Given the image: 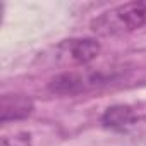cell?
Here are the masks:
<instances>
[{
	"label": "cell",
	"instance_id": "obj_1",
	"mask_svg": "<svg viewBox=\"0 0 146 146\" xmlns=\"http://www.w3.org/2000/svg\"><path fill=\"white\" fill-rule=\"evenodd\" d=\"M146 26V2H129L96 16L90 28L98 36H122Z\"/></svg>",
	"mask_w": 146,
	"mask_h": 146
},
{
	"label": "cell",
	"instance_id": "obj_2",
	"mask_svg": "<svg viewBox=\"0 0 146 146\" xmlns=\"http://www.w3.org/2000/svg\"><path fill=\"white\" fill-rule=\"evenodd\" d=\"M119 72L115 69H78V70H67L55 76L48 83V90L55 95H81L91 90H98L107 86L108 83L115 81Z\"/></svg>",
	"mask_w": 146,
	"mask_h": 146
},
{
	"label": "cell",
	"instance_id": "obj_3",
	"mask_svg": "<svg viewBox=\"0 0 146 146\" xmlns=\"http://www.w3.org/2000/svg\"><path fill=\"white\" fill-rule=\"evenodd\" d=\"M102 45L95 38H72L64 40L55 48V58L62 65L84 67L100 55Z\"/></svg>",
	"mask_w": 146,
	"mask_h": 146
},
{
	"label": "cell",
	"instance_id": "obj_4",
	"mask_svg": "<svg viewBox=\"0 0 146 146\" xmlns=\"http://www.w3.org/2000/svg\"><path fill=\"white\" fill-rule=\"evenodd\" d=\"M35 110V103L31 98L24 95H4L0 105V120L4 124L11 120H23L29 117Z\"/></svg>",
	"mask_w": 146,
	"mask_h": 146
},
{
	"label": "cell",
	"instance_id": "obj_5",
	"mask_svg": "<svg viewBox=\"0 0 146 146\" xmlns=\"http://www.w3.org/2000/svg\"><path fill=\"white\" fill-rule=\"evenodd\" d=\"M136 122V113L127 105H113L105 110L102 117V124L113 131H124L129 129Z\"/></svg>",
	"mask_w": 146,
	"mask_h": 146
}]
</instances>
